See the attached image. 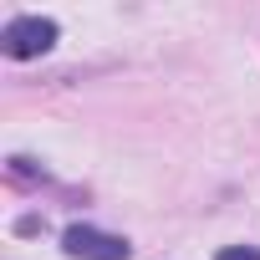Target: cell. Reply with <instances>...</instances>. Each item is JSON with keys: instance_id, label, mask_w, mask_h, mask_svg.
<instances>
[{"instance_id": "7a4b0ae2", "label": "cell", "mask_w": 260, "mask_h": 260, "mask_svg": "<svg viewBox=\"0 0 260 260\" xmlns=\"http://www.w3.org/2000/svg\"><path fill=\"white\" fill-rule=\"evenodd\" d=\"M61 250L72 260H127V255H133V245H127L122 235H102L92 224H72L61 235Z\"/></svg>"}, {"instance_id": "6da1fadb", "label": "cell", "mask_w": 260, "mask_h": 260, "mask_svg": "<svg viewBox=\"0 0 260 260\" xmlns=\"http://www.w3.org/2000/svg\"><path fill=\"white\" fill-rule=\"evenodd\" d=\"M51 46H56V21L51 16H16L0 31V51L11 61H31V56H41Z\"/></svg>"}, {"instance_id": "3957f363", "label": "cell", "mask_w": 260, "mask_h": 260, "mask_svg": "<svg viewBox=\"0 0 260 260\" xmlns=\"http://www.w3.org/2000/svg\"><path fill=\"white\" fill-rule=\"evenodd\" d=\"M214 260H260V250H255V245H230V250H219Z\"/></svg>"}]
</instances>
